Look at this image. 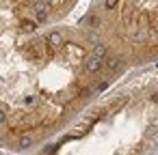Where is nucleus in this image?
<instances>
[{
    "instance_id": "obj_1",
    "label": "nucleus",
    "mask_w": 158,
    "mask_h": 155,
    "mask_svg": "<svg viewBox=\"0 0 158 155\" xmlns=\"http://www.w3.org/2000/svg\"><path fill=\"white\" fill-rule=\"evenodd\" d=\"M56 2H0V146L26 151L87 93L78 73L89 56L76 37L48 39Z\"/></svg>"
},
{
    "instance_id": "obj_2",
    "label": "nucleus",
    "mask_w": 158,
    "mask_h": 155,
    "mask_svg": "<svg viewBox=\"0 0 158 155\" xmlns=\"http://www.w3.org/2000/svg\"><path fill=\"white\" fill-rule=\"evenodd\" d=\"M102 67H104V60H102V58H95V56H89L87 63H85L87 76H95L98 71H102Z\"/></svg>"
},
{
    "instance_id": "obj_3",
    "label": "nucleus",
    "mask_w": 158,
    "mask_h": 155,
    "mask_svg": "<svg viewBox=\"0 0 158 155\" xmlns=\"http://www.w3.org/2000/svg\"><path fill=\"white\" fill-rule=\"evenodd\" d=\"M117 65H119V58H117V56H106V58H104V67L117 69Z\"/></svg>"
},
{
    "instance_id": "obj_4",
    "label": "nucleus",
    "mask_w": 158,
    "mask_h": 155,
    "mask_svg": "<svg viewBox=\"0 0 158 155\" xmlns=\"http://www.w3.org/2000/svg\"><path fill=\"white\" fill-rule=\"evenodd\" d=\"M102 7H104V9H115V7H119V2H113V0H108V2H102Z\"/></svg>"
}]
</instances>
